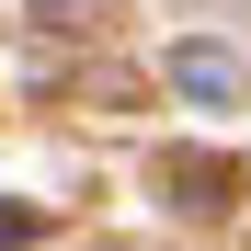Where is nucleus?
<instances>
[{
  "label": "nucleus",
  "mask_w": 251,
  "mask_h": 251,
  "mask_svg": "<svg viewBox=\"0 0 251 251\" xmlns=\"http://www.w3.org/2000/svg\"><path fill=\"white\" fill-rule=\"evenodd\" d=\"M183 92H194V103H228V92H240V69H228L217 46H183Z\"/></svg>",
  "instance_id": "1"
}]
</instances>
